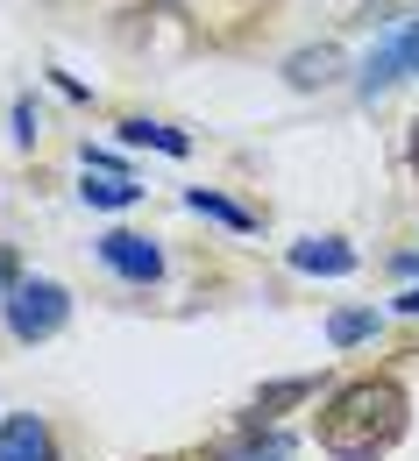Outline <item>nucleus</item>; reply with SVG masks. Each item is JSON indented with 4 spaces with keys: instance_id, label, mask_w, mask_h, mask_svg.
I'll list each match as a JSON object with an SVG mask.
<instances>
[{
    "instance_id": "20e7f679",
    "label": "nucleus",
    "mask_w": 419,
    "mask_h": 461,
    "mask_svg": "<svg viewBox=\"0 0 419 461\" xmlns=\"http://www.w3.org/2000/svg\"><path fill=\"white\" fill-rule=\"evenodd\" d=\"M100 256H107V270H121L128 285H150V277H164V256H157V241H142V234H100Z\"/></svg>"
},
{
    "instance_id": "9d476101",
    "label": "nucleus",
    "mask_w": 419,
    "mask_h": 461,
    "mask_svg": "<svg viewBox=\"0 0 419 461\" xmlns=\"http://www.w3.org/2000/svg\"><path fill=\"white\" fill-rule=\"evenodd\" d=\"M377 334V312H334L327 320V341L334 348H356V341H369Z\"/></svg>"
},
{
    "instance_id": "dca6fc26",
    "label": "nucleus",
    "mask_w": 419,
    "mask_h": 461,
    "mask_svg": "<svg viewBox=\"0 0 419 461\" xmlns=\"http://www.w3.org/2000/svg\"><path fill=\"white\" fill-rule=\"evenodd\" d=\"M398 312H419V291H405V298H398Z\"/></svg>"
},
{
    "instance_id": "ddd939ff",
    "label": "nucleus",
    "mask_w": 419,
    "mask_h": 461,
    "mask_svg": "<svg viewBox=\"0 0 419 461\" xmlns=\"http://www.w3.org/2000/svg\"><path fill=\"white\" fill-rule=\"evenodd\" d=\"M228 461H285V447H278V440H263V447H235Z\"/></svg>"
},
{
    "instance_id": "9b49d317",
    "label": "nucleus",
    "mask_w": 419,
    "mask_h": 461,
    "mask_svg": "<svg viewBox=\"0 0 419 461\" xmlns=\"http://www.w3.org/2000/svg\"><path fill=\"white\" fill-rule=\"evenodd\" d=\"M185 206H192V213H214V221H228V228H249V213H241V206H228L221 192H185Z\"/></svg>"
},
{
    "instance_id": "7ed1b4c3",
    "label": "nucleus",
    "mask_w": 419,
    "mask_h": 461,
    "mask_svg": "<svg viewBox=\"0 0 419 461\" xmlns=\"http://www.w3.org/2000/svg\"><path fill=\"white\" fill-rule=\"evenodd\" d=\"M413 71H419V22H413V29H398L384 50H369V64H362V93L377 100L384 86H398V78H413Z\"/></svg>"
},
{
    "instance_id": "6e6552de",
    "label": "nucleus",
    "mask_w": 419,
    "mask_h": 461,
    "mask_svg": "<svg viewBox=\"0 0 419 461\" xmlns=\"http://www.w3.org/2000/svg\"><path fill=\"white\" fill-rule=\"evenodd\" d=\"M285 78H292L299 93H313V86H334V78H342V50H334V43H320V50H299V58L285 64Z\"/></svg>"
},
{
    "instance_id": "423d86ee",
    "label": "nucleus",
    "mask_w": 419,
    "mask_h": 461,
    "mask_svg": "<svg viewBox=\"0 0 419 461\" xmlns=\"http://www.w3.org/2000/svg\"><path fill=\"white\" fill-rule=\"evenodd\" d=\"M292 270H313V277H349L356 270V249L320 234V241H292Z\"/></svg>"
},
{
    "instance_id": "2eb2a0df",
    "label": "nucleus",
    "mask_w": 419,
    "mask_h": 461,
    "mask_svg": "<svg viewBox=\"0 0 419 461\" xmlns=\"http://www.w3.org/2000/svg\"><path fill=\"white\" fill-rule=\"evenodd\" d=\"M14 285H22V277H14V256L0 249V291H14Z\"/></svg>"
},
{
    "instance_id": "f03ea898",
    "label": "nucleus",
    "mask_w": 419,
    "mask_h": 461,
    "mask_svg": "<svg viewBox=\"0 0 419 461\" xmlns=\"http://www.w3.org/2000/svg\"><path fill=\"white\" fill-rule=\"evenodd\" d=\"M64 320H71V291L50 285V277H22L7 291V334L14 341H50Z\"/></svg>"
},
{
    "instance_id": "f8f14e48",
    "label": "nucleus",
    "mask_w": 419,
    "mask_h": 461,
    "mask_svg": "<svg viewBox=\"0 0 419 461\" xmlns=\"http://www.w3.org/2000/svg\"><path fill=\"white\" fill-rule=\"evenodd\" d=\"M299 398H313V384H305V376H292V384H270V391H263V411H278V404H299Z\"/></svg>"
},
{
    "instance_id": "39448f33",
    "label": "nucleus",
    "mask_w": 419,
    "mask_h": 461,
    "mask_svg": "<svg viewBox=\"0 0 419 461\" xmlns=\"http://www.w3.org/2000/svg\"><path fill=\"white\" fill-rule=\"evenodd\" d=\"M0 461H58V440H50V426H43L36 411L7 419V426H0Z\"/></svg>"
},
{
    "instance_id": "4468645a",
    "label": "nucleus",
    "mask_w": 419,
    "mask_h": 461,
    "mask_svg": "<svg viewBox=\"0 0 419 461\" xmlns=\"http://www.w3.org/2000/svg\"><path fill=\"white\" fill-rule=\"evenodd\" d=\"M14 135H22V142H36V107H29V100H14Z\"/></svg>"
},
{
    "instance_id": "f3484780",
    "label": "nucleus",
    "mask_w": 419,
    "mask_h": 461,
    "mask_svg": "<svg viewBox=\"0 0 419 461\" xmlns=\"http://www.w3.org/2000/svg\"><path fill=\"white\" fill-rule=\"evenodd\" d=\"M413 171H419V121H413Z\"/></svg>"
},
{
    "instance_id": "0eeeda50",
    "label": "nucleus",
    "mask_w": 419,
    "mask_h": 461,
    "mask_svg": "<svg viewBox=\"0 0 419 461\" xmlns=\"http://www.w3.org/2000/svg\"><path fill=\"white\" fill-rule=\"evenodd\" d=\"M78 192H86V206H135V177H121L114 164L93 157V149H86V185H78Z\"/></svg>"
},
{
    "instance_id": "1a4fd4ad",
    "label": "nucleus",
    "mask_w": 419,
    "mask_h": 461,
    "mask_svg": "<svg viewBox=\"0 0 419 461\" xmlns=\"http://www.w3.org/2000/svg\"><path fill=\"white\" fill-rule=\"evenodd\" d=\"M121 142H135V149H164V157H185V149H192L178 128H164V121H121Z\"/></svg>"
},
{
    "instance_id": "f257e3e1",
    "label": "nucleus",
    "mask_w": 419,
    "mask_h": 461,
    "mask_svg": "<svg viewBox=\"0 0 419 461\" xmlns=\"http://www.w3.org/2000/svg\"><path fill=\"white\" fill-rule=\"evenodd\" d=\"M405 440V391L391 376H362L342 384L320 404V447L334 461H377Z\"/></svg>"
}]
</instances>
